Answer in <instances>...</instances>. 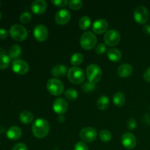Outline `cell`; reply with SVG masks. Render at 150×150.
Returning <instances> with one entry per match:
<instances>
[{
	"instance_id": "obj_33",
	"label": "cell",
	"mask_w": 150,
	"mask_h": 150,
	"mask_svg": "<svg viewBox=\"0 0 150 150\" xmlns=\"http://www.w3.org/2000/svg\"><path fill=\"white\" fill-rule=\"evenodd\" d=\"M106 51V46L103 43H99L95 48V52L98 54H103Z\"/></svg>"
},
{
	"instance_id": "obj_34",
	"label": "cell",
	"mask_w": 150,
	"mask_h": 150,
	"mask_svg": "<svg viewBox=\"0 0 150 150\" xmlns=\"http://www.w3.org/2000/svg\"><path fill=\"white\" fill-rule=\"evenodd\" d=\"M73 150H89L87 145L83 142H79L76 144Z\"/></svg>"
},
{
	"instance_id": "obj_19",
	"label": "cell",
	"mask_w": 150,
	"mask_h": 150,
	"mask_svg": "<svg viewBox=\"0 0 150 150\" xmlns=\"http://www.w3.org/2000/svg\"><path fill=\"white\" fill-rule=\"evenodd\" d=\"M68 71L67 69V67L63 64H57L54 66L51 70V73L53 76L56 78H61L63 77L64 75Z\"/></svg>"
},
{
	"instance_id": "obj_14",
	"label": "cell",
	"mask_w": 150,
	"mask_h": 150,
	"mask_svg": "<svg viewBox=\"0 0 150 150\" xmlns=\"http://www.w3.org/2000/svg\"><path fill=\"white\" fill-rule=\"evenodd\" d=\"M67 108H68V103L64 98H57L53 103V109L57 114L59 115H62L63 114H64L67 111Z\"/></svg>"
},
{
	"instance_id": "obj_1",
	"label": "cell",
	"mask_w": 150,
	"mask_h": 150,
	"mask_svg": "<svg viewBox=\"0 0 150 150\" xmlns=\"http://www.w3.org/2000/svg\"><path fill=\"white\" fill-rule=\"evenodd\" d=\"M33 135L38 139L45 138L50 131V124L45 119H38L32 127Z\"/></svg>"
},
{
	"instance_id": "obj_22",
	"label": "cell",
	"mask_w": 150,
	"mask_h": 150,
	"mask_svg": "<svg viewBox=\"0 0 150 150\" xmlns=\"http://www.w3.org/2000/svg\"><path fill=\"white\" fill-rule=\"evenodd\" d=\"M21 51L22 50L20 45H13L9 51V57H10V59H13L14 61L18 59V58L20 57L21 54Z\"/></svg>"
},
{
	"instance_id": "obj_11",
	"label": "cell",
	"mask_w": 150,
	"mask_h": 150,
	"mask_svg": "<svg viewBox=\"0 0 150 150\" xmlns=\"http://www.w3.org/2000/svg\"><path fill=\"white\" fill-rule=\"evenodd\" d=\"M33 35L35 39L39 42L46 40L48 36V31L46 26L44 25H37L33 30Z\"/></svg>"
},
{
	"instance_id": "obj_28",
	"label": "cell",
	"mask_w": 150,
	"mask_h": 150,
	"mask_svg": "<svg viewBox=\"0 0 150 150\" xmlns=\"http://www.w3.org/2000/svg\"><path fill=\"white\" fill-rule=\"evenodd\" d=\"M10 63V58L8 55L7 54H4V55L0 57V69H6L8 67Z\"/></svg>"
},
{
	"instance_id": "obj_36",
	"label": "cell",
	"mask_w": 150,
	"mask_h": 150,
	"mask_svg": "<svg viewBox=\"0 0 150 150\" xmlns=\"http://www.w3.org/2000/svg\"><path fill=\"white\" fill-rule=\"evenodd\" d=\"M136 126H137V123H136V121L135 119L131 118L128 120V122H127V127H128V129H130V130H134L136 127Z\"/></svg>"
},
{
	"instance_id": "obj_9",
	"label": "cell",
	"mask_w": 150,
	"mask_h": 150,
	"mask_svg": "<svg viewBox=\"0 0 150 150\" xmlns=\"http://www.w3.org/2000/svg\"><path fill=\"white\" fill-rule=\"evenodd\" d=\"M98 133L94 127H86L82 129L79 133L81 139L85 142H92L96 139Z\"/></svg>"
},
{
	"instance_id": "obj_2",
	"label": "cell",
	"mask_w": 150,
	"mask_h": 150,
	"mask_svg": "<svg viewBox=\"0 0 150 150\" xmlns=\"http://www.w3.org/2000/svg\"><path fill=\"white\" fill-rule=\"evenodd\" d=\"M97 39L96 35L92 32H86L81 35L80 39V45L83 49L91 50L96 45Z\"/></svg>"
},
{
	"instance_id": "obj_4",
	"label": "cell",
	"mask_w": 150,
	"mask_h": 150,
	"mask_svg": "<svg viewBox=\"0 0 150 150\" xmlns=\"http://www.w3.org/2000/svg\"><path fill=\"white\" fill-rule=\"evenodd\" d=\"M67 78L74 84H80L84 81L85 74L80 67H73L67 71Z\"/></svg>"
},
{
	"instance_id": "obj_31",
	"label": "cell",
	"mask_w": 150,
	"mask_h": 150,
	"mask_svg": "<svg viewBox=\"0 0 150 150\" xmlns=\"http://www.w3.org/2000/svg\"><path fill=\"white\" fill-rule=\"evenodd\" d=\"M69 7L73 10H78L83 6V1L81 0H71L68 3Z\"/></svg>"
},
{
	"instance_id": "obj_38",
	"label": "cell",
	"mask_w": 150,
	"mask_h": 150,
	"mask_svg": "<svg viewBox=\"0 0 150 150\" xmlns=\"http://www.w3.org/2000/svg\"><path fill=\"white\" fill-rule=\"evenodd\" d=\"M144 79L145 81L150 83V67H148L144 73Z\"/></svg>"
},
{
	"instance_id": "obj_25",
	"label": "cell",
	"mask_w": 150,
	"mask_h": 150,
	"mask_svg": "<svg viewBox=\"0 0 150 150\" xmlns=\"http://www.w3.org/2000/svg\"><path fill=\"white\" fill-rule=\"evenodd\" d=\"M91 23H92V20H91L89 16H82L79 21V26L81 29L83 30H86L90 26Z\"/></svg>"
},
{
	"instance_id": "obj_12",
	"label": "cell",
	"mask_w": 150,
	"mask_h": 150,
	"mask_svg": "<svg viewBox=\"0 0 150 150\" xmlns=\"http://www.w3.org/2000/svg\"><path fill=\"white\" fill-rule=\"evenodd\" d=\"M137 140L132 133H125L122 136V144L127 149H133L136 147Z\"/></svg>"
},
{
	"instance_id": "obj_8",
	"label": "cell",
	"mask_w": 150,
	"mask_h": 150,
	"mask_svg": "<svg viewBox=\"0 0 150 150\" xmlns=\"http://www.w3.org/2000/svg\"><path fill=\"white\" fill-rule=\"evenodd\" d=\"M104 42L108 46H115L120 42L121 37L115 29H110L104 35Z\"/></svg>"
},
{
	"instance_id": "obj_5",
	"label": "cell",
	"mask_w": 150,
	"mask_h": 150,
	"mask_svg": "<svg viewBox=\"0 0 150 150\" xmlns=\"http://www.w3.org/2000/svg\"><path fill=\"white\" fill-rule=\"evenodd\" d=\"M47 89L53 95L58 96L64 92V83L58 79H51L47 82Z\"/></svg>"
},
{
	"instance_id": "obj_35",
	"label": "cell",
	"mask_w": 150,
	"mask_h": 150,
	"mask_svg": "<svg viewBox=\"0 0 150 150\" xmlns=\"http://www.w3.org/2000/svg\"><path fill=\"white\" fill-rule=\"evenodd\" d=\"M51 2L57 7H64L69 3L67 0H53Z\"/></svg>"
},
{
	"instance_id": "obj_10",
	"label": "cell",
	"mask_w": 150,
	"mask_h": 150,
	"mask_svg": "<svg viewBox=\"0 0 150 150\" xmlns=\"http://www.w3.org/2000/svg\"><path fill=\"white\" fill-rule=\"evenodd\" d=\"M12 70L17 74L23 75L29 71V66L26 61L18 59L12 63Z\"/></svg>"
},
{
	"instance_id": "obj_41",
	"label": "cell",
	"mask_w": 150,
	"mask_h": 150,
	"mask_svg": "<svg viewBox=\"0 0 150 150\" xmlns=\"http://www.w3.org/2000/svg\"><path fill=\"white\" fill-rule=\"evenodd\" d=\"M4 54H6V51L4 49V48H0V57L4 55Z\"/></svg>"
},
{
	"instance_id": "obj_29",
	"label": "cell",
	"mask_w": 150,
	"mask_h": 150,
	"mask_svg": "<svg viewBox=\"0 0 150 150\" xmlns=\"http://www.w3.org/2000/svg\"><path fill=\"white\" fill-rule=\"evenodd\" d=\"M100 139L103 142H108L111 141L112 138L111 132H109L107 130H103L100 132Z\"/></svg>"
},
{
	"instance_id": "obj_15",
	"label": "cell",
	"mask_w": 150,
	"mask_h": 150,
	"mask_svg": "<svg viewBox=\"0 0 150 150\" xmlns=\"http://www.w3.org/2000/svg\"><path fill=\"white\" fill-rule=\"evenodd\" d=\"M108 28V23L104 19H98L92 25L94 32L97 34H103L106 32Z\"/></svg>"
},
{
	"instance_id": "obj_26",
	"label": "cell",
	"mask_w": 150,
	"mask_h": 150,
	"mask_svg": "<svg viewBox=\"0 0 150 150\" xmlns=\"http://www.w3.org/2000/svg\"><path fill=\"white\" fill-rule=\"evenodd\" d=\"M83 57L81 54L80 53H76V54H73L71 57L70 59V62L73 65H79V64H81L83 62Z\"/></svg>"
},
{
	"instance_id": "obj_39",
	"label": "cell",
	"mask_w": 150,
	"mask_h": 150,
	"mask_svg": "<svg viewBox=\"0 0 150 150\" xmlns=\"http://www.w3.org/2000/svg\"><path fill=\"white\" fill-rule=\"evenodd\" d=\"M7 35H8V33H7V30L5 29L1 28L0 29V40L5 39L7 37Z\"/></svg>"
},
{
	"instance_id": "obj_43",
	"label": "cell",
	"mask_w": 150,
	"mask_h": 150,
	"mask_svg": "<svg viewBox=\"0 0 150 150\" xmlns=\"http://www.w3.org/2000/svg\"><path fill=\"white\" fill-rule=\"evenodd\" d=\"M1 11H0V20H1Z\"/></svg>"
},
{
	"instance_id": "obj_13",
	"label": "cell",
	"mask_w": 150,
	"mask_h": 150,
	"mask_svg": "<svg viewBox=\"0 0 150 150\" xmlns=\"http://www.w3.org/2000/svg\"><path fill=\"white\" fill-rule=\"evenodd\" d=\"M71 18V14L69 10L62 9L55 15V21L59 25H64L68 23Z\"/></svg>"
},
{
	"instance_id": "obj_3",
	"label": "cell",
	"mask_w": 150,
	"mask_h": 150,
	"mask_svg": "<svg viewBox=\"0 0 150 150\" xmlns=\"http://www.w3.org/2000/svg\"><path fill=\"white\" fill-rule=\"evenodd\" d=\"M10 37L16 41L21 42L26 39L28 35L27 30L24 26L20 24H15L10 27L9 31Z\"/></svg>"
},
{
	"instance_id": "obj_16",
	"label": "cell",
	"mask_w": 150,
	"mask_h": 150,
	"mask_svg": "<svg viewBox=\"0 0 150 150\" xmlns=\"http://www.w3.org/2000/svg\"><path fill=\"white\" fill-rule=\"evenodd\" d=\"M31 9L36 14H42L47 9V2L44 0H35L31 4Z\"/></svg>"
},
{
	"instance_id": "obj_18",
	"label": "cell",
	"mask_w": 150,
	"mask_h": 150,
	"mask_svg": "<svg viewBox=\"0 0 150 150\" xmlns=\"http://www.w3.org/2000/svg\"><path fill=\"white\" fill-rule=\"evenodd\" d=\"M6 136L9 139L13 141L18 140L20 139L22 136V130L21 129L17 126H13V127H10L8 130H7L6 133Z\"/></svg>"
},
{
	"instance_id": "obj_17",
	"label": "cell",
	"mask_w": 150,
	"mask_h": 150,
	"mask_svg": "<svg viewBox=\"0 0 150 150\" xmlns=\"http://www.w3.org/2000/svg\"><path fill=\"white\" fill-rule=\"evenodd\" d=\"M132 73H133V67L127 63L120 64L117 68V74L121 78L129 77Z\"/></svg>"
},
{
	"instance_id": "obj_42",
	"label": "cell",
	"mask_w": 150,
	"mask_h": 150,
	"mask_svg": "<svg viewBox=\"0 0 150 150\" xmlns=\"http://www.w3.org/2000/svg\"><path fill=\"white\" fill-rule=\"evenodd\" d=\"M58 120L60 122H62L64 121V117L60 115V117L58 118Z\"/></svg>"
},
{
	"instance_id": "obj_23",
	"label": "cell",
	"mask_w": 150,
	"mask_h": 150,
	"mask_svg": "<svg viewBox=\"0 0 150 150\" xmlns=\"http://www.w3.org/2000/svg\"><path fill=\"white\" fill-rule=\"evenodd\" d=\"M110 104L109 99L107 96L105 95H102L100 97L97 101V105L98 108L100 110H105L108 108Z\"/></svg>"
},
{
	"instance_id": "obj_30",
	"label": "cell",
	"mask_w": 150,
	"mask_h": 150,
	"mask_svg": "<svg viewBox=\"0 0 150 150\" xmlns=\"http://www.w3.org/2000/svg\"><path fill=\"white\" fill-rule=\"evenodd\" d=\"M96 88V83H92L91 81H87L84 83L82 86V90L84 92L87 93V92H91L93 90H95Z\"/></svg>"
},
{
	"instance_id": "obj_37",
	"label": "cell",
	"mask_w": 150,
	"mask_h": 150,
	"mask_svg": "<svg viewBox=\"0 0 150 150\" xmlns=\"http://www.w3.org/2000/svg\"><path fill=\"white\" fill-rule=\"evenodd\" d=\"M12 150H28V148L25 144L18 143L13 146Z\"/></svg>"
},
{
	"instance_id": "obj_32",
	"label": "cell",
	"mask_w": 150,
	"mask_h": 150,
	"mask_svg": "<svg viewBox=\"0 0 150 150\" xmlns=\"http://www.w3.org/2000/svg\"><path fill=\"white\" fill-rule=\"evenodd\" d=\"M31 19H32V15L29 12H24V13H21V15L20 16V21L23 24L29 23Z\"/></svg>"
},
{
	"instance_id": "obj_7",
	"label": "cell",
	"mask_w": 150,
	"mask_h": 150,
	"mask_svg": "<svg viewBox=\"0 0 150 150\" xmlns=\"http://www.w3.org/2000/svg\"><path fill=\"white\" fill-rule=\"evenodd\" d=\"M134 19L137 23L144 24L147 22L149 18V10L144 6H139L134 10Z\"/></svg>"
},
{
	"instance_id": "obj_21",
	"label": "cell",
	"mask_w": 150,
	"mask_h": 150,
	"mask_svg": "<svg viewBox=\"0 0 150 150\" xmlns=\"http://www.w3.org/2000/svg\"><path fill=\"white\" fill-rule=\"evenodd\" d=\"M19 120L24 125L30 124L33 121L34 116L29 111H23L19 115Z\"/></svg>"
},
{
	"instance_id": "obj_27",
	"label": "cell",
	"mask_w": 150,
	"mask_h": 150,
	"mask_svg": "<svg viewBox=\"0 0 150 150\" xmlns=\"http://www.w3.org/2000/svg\"><path fill=\"white\" fill-rule=\"evenodd\" d=\"M64 95H65L66 98L70 100H76L78 98V92L74 89H67L64 92Z\"/></svg>"
},
{
	"instance_id": "obj_20",
	"label": "cell",
	"mask_w": 150,
	"mask_h": 150,
	"mask_svg": "<svg viewBox=\"0 0 150 150\" xmlns=\"http://www.w3.org/2000/svg\"><path fill=\"white\" fill-rule=\"evenodd\" d=\"M107 57L111 62H119L122 58V53L119 49L115 48H110L107 52Z\"/></svg>"
},
{
	"instance_id": "obj_6",
	"label": "cell",
	"mask_w": 150,
	"mask_h": 150,
	"mask_svg": "<svg viewBox=\"0 0 150 150\" xmlns=\"http://www.w3.org/2000/svg\"><path fill=\"white\" fill-rule=\"evenodd\" d=\"M86 74L89 81L96 83L100 81L102 77V70L98 64H89L86 68Z\"/></svg>"
},
{
	"instance_id": "obj_24",
	"label": "cell",
	"mask_w": 150,
	"mask_h": 150,
	"mask_svg": "<svg viewBox=\"0 0 150 150\" xmlns=\"http://www.w3.org/2000/svg\"><path fill=\"white\" fill-rule=\"evenodd\" d=\"M113 102L117 106H122L125 103V97L122 92H116L113 97Z\"/></svg>"
},
{
	"instance_id": "obj_40",
	"label": "cell",
	"mask_w": 150,
	"mask_h": 150,
	"mask_svg": "<svg viewBox=\"0 0 150 150\" xmlns=\"http://www.w3.org/2000/svg\"><path fill=\"white\" fill-rule=\"evenodd\" d=\"M143 30H144V32L146 35H150V25H148V24L144 25L143 27Z\"/></svg>"
}]
</instances>
